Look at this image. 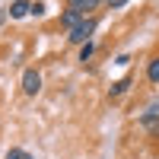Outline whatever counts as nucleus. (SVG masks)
<instances>
[{
	"label": "nucleus",
	"instance_id": "1",
	"mask_svg": "<svg viewBox=\"0 0 159 159\" xmlns=\"http://www.w3.org/2000/svg\"><path fill=\"white\" fill-rule=\"evenodd\" d=\"M96 29H99V19H96V16H89V19L80 22L76 29H70V32H67V42H70V45H86V42H92L89 35L96 32Z\"/></svg>",
	"mask_w": 159,
	"mask_h": 159
},
{
	"label": "nucleus",
	"instance_id": "6",
	"mask_svg": "<svg viewBox=\"0 0 159 159\" xmlns=\"http://www.w3.org/2000/svg\"><path fill=\"white\" fill-rule=\"evenodd\" d=\"M127 89H130V76H121V80H118V83H111L108 96H111V99H121V96H124Z\"/></svg>",
	"mask_w": 159,
	"mask_h": 159
},
{
	"label": "nucleus",
	"instance_id": "2",
	"mask_svg": "<svg viewBox=\"0 0 159 159\" xmlns=\"http://www.w3.org/2000/svg\"><path fill=\"white\" fill-rule=\"evenodd\" d=\"M140 127H147L153 137H159V102H153L150 108L140 115Z\"/></svg>",
	"mask_w": 159,
	"mask_h": 159
},
{
	"label": "nucleus",
	"instance_id": "13",
	"mask_svg": "<svg viewBox=\"0 0 159 159\" xmlns=\"http://www.w3.org/2000/svg\"><path fill=\"white\" fill-rule=\"evenodd\" d=\"M124 3H127V0H111V10H121Z\"/></svg>",
	"mask_w": 159,
	"mask_h": 159
},
{
	"label": "nucleus",
	"instance_id": "11",
	"mask_svg": "<svg viewBox=\"0 0 159 159\" xmlns=\"http://www.w3.org/2000/svg\"><path fill=\"white\" fill-rule=\"evenodd\" d=\"M115 64H121V67H127V64H130V54H118V57H115Z\"/></svg>",
	"mask_w": 159,
	"mask_h": 159
},
{
	"label": "nucleus",
	"instance_id": "5",
	"mask_svg": "<svg viewBox=\"0 0 159 159\" xmlns=\"http://www.w3.org/2000/svg\"><path fill=\"white\" fill-rule=\"evenodd\" d=\"M25 16H32V3L29 0H13L10 3V19H25Z\"/></svg>",
	"mask_w": 159,
	"mask_h": 159
},
{
	"label": "nucleus",
	"instance_id": "3",
	"mask_svg": "<svg viewBox=\"0 0 159 159\" xmlns=\"http://www.w3.org/2000/svg\"><path fill=\"white\" fill-rule=\"evenodd\" d=\"M22 92L25 96H38L42 92V73L38 70H25L22 73Z\"/></svg>",
	"mask_w": 159,
	"mask_h": 159
},
{
	"label": "nucleus",
	"instance_id": "10",
	"mask_svg": "<svg viewBox=\"0 0 159 159\" xmlns=\"http://www.w3.org/2000/svg\"><path fill=\"white\" fill-rule=\"evenodd\" d=\"M32 16H45V3H42V0L32 3Z\"/></svg>",
	"mask_w": 159,
	"mask_h": 159
},
{
	"label": "nucleus",
	"instance_id": "8",
	"mask_svg": "<svg viewBox=\"0 0 159 159\" xmlns=\"http://www.w3.org/2000/svg\"><path fill=\"white\" fill-rule=\"evenodd\" d=\"M147 80L153 86H159V57H153L150 64H147Z\"/></svg>",
	"mask_w": 159,
	"mask_h": 159
},
{
	"label": "nucleus",
	"instance_id": "7",
	"mask_svg": "<svg viewBox=\"0 0 159 159\" xmlns=\"http://www.w3.org/2000/svg\"><path fill=\"white\" fill-rule=\"evenodd\" d=\"M70 7H73V10H80V13L86 16V13L99 10V0H70Z\"/></svg>",
	"mask_w": 159,
	"mask_h": 159
},
{
	"label": "nucleus",
	"instance_id": "12",
	"mask_svg": "<svg viewBox=\"0 0 159 159\" xmlns=\"http://www.w3.org/2000/svg\"><path fill=\"white\" fill-rule=\"evenodd\" d=\"M7 159H25V153H22V150H10Z\"/></svg>",
	"mask_w": 159,
	"mask_h": 159
},
{
	"label": "nucleus",
	"instance_id": "9",
	"mask_svg": "<svg viewBox=\"0 0 159 159\" xmlns=\"http://www.w3.org/2000/svg\"><path fill=\"white\" fill-rule=\"evenodd\" d=\"M92 54H96V42H86V45H80V61H83V64H86Z\"/></svg>",
	"mask_w": 159,
	"mask_h": 159
},
{
	"label": "nucleus",
	"instance_id": "4",
	"mask_svg": "<svg viewBox=\"0 0 159 159\" xmlns=\"http://www.w3.org/2000/svg\"><path fill=\"white\" fill-rule=\"evenodd\" d=\"M83 19H86V16H83V13H80V10H73V7H67V10L61 13V25H64V29H67V32H70V29H76V25L83 22Z\"/></svg>",
	"mask_w": 159,
	"mask_h": 159
}]
</instances>
